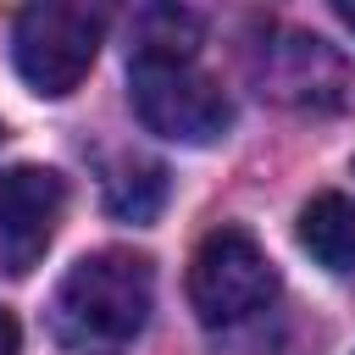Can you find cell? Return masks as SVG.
Returning a JSON list of instances; mask_svg holds the SVG:
<instances>
[{
	"instance_id": "cell-4",
	"label": "cell",
	"mask_w": 355,
	"mask_h": 355,
	"mask_svg": "<svg viewBox=\"0 0 355 355\" xmlns=\"http://www.w3.org/2000/svg\"><path fill=\"white\" fill-rule=\"evenodd\" d=\"M100 39H105V11L72 6V0H39L17 17L11 55H17V72L33 94L61 100L89 78Z\"/></svg>"
},
{
	"instance_id": "cell-5",
	"label": "cell",
	"mask_w": 355,
	"mask_h": 355,
	"mask_svg": "<svg viewBox=\"0 0 355 355\" xmlns=\"http://www.w3.org/2000/svg\"><path fill=\"white\" fill-rule=\"evenodd\" d=\"M277 300V266L244 227H216L189 261V305L205 327H233Z\"/></svg>"
},
{
	"instance_id": "cell-11",
	"label": "cell",
	"mask_w": 355,
	"mask_h": 355,
	"mask_svg": "<svg viewBox=\"0 0 355 355\" xmlns=\"http://www.w3.org/2000/svg\"><path fill=\"white\" fill-rule=\"evenodd\" d=\"M0 139H6V128H0Z\"/></svg>"
},
{
	"instance_id": "cell-9",
	"label": "cell",
	"mask_w": 355,
	"mask_h": 355,
	"mask_svg": "<svg viewBox=\"0 0 355 355\" xmlns=\"http://www.w3.org/2000/svg\"><path fill=\"white\" fill-rule=\"evenodd\" d=\"M22 349V327H17V316L0 305V355H17Z\"/></svg>"
},
{
	"instance_id": "cell-6",
	"label": "cell",
	"mask_w": 355,
	"mask_h": 355,
	"mask_svg": "<svg viewBox=\"0 0 355 355\" xmlns=\"http://www.w3.org/2000/svg\"><path fill=\"white\" fill-rule=\"evenodd\" d=\"M67 211V178L50 166H11L0 172V261L6 272H33L55 239Z\"/></svg>"
},
{
	"instance_id": "cell-2",
	"label": "cell",
	"mask_w": 355,
	"mask_h": 355,
	"mask_svg": "<svg viewBox=\"0 0 355 355\" xmlns=\"http://www.w3.org/2000/svg\"><path fill=\"white\" fill-rule=\"evenodd\" d=\"M128 94L133 111L150 133L172 139V144H211L227 133L233 105L216 89V78L194 61V50H161V44H139L133 67H128Z\"/></svg>"
},
{
	"instance_id": "cell-1",
	"label": "cell",
	"mask_w": 355,
	"mask_h": 355,
	"mask_svg": "<svg viewBox=\"0 0 355 355\" xmlns=\"http://www.w3.org/2000/svg\"><path fill=\"white\" fill-rule=\"evenodd\" d=\"M155 305V272L133 250H94L72 261V272L55 288L50 327L67 349H111L128 344Z\"/></svg>"
},
{
	"instance_id": "cell-10",
	"label": "cell",
	"mask_w": 355,
	"mask_h": 355,
	"mask_svg": "<svg viewBox=\"0 0 355 355\" xmlns=\"http://www.w3.org/2000/svg\"><path fill=\"white\" fill-rule=\"evenodd\" d=\"M333 17H338L349 33H355V0H333Z\"/></svg>"
},
{
	"instance_id": "cell-3",
	"label": "cell",
	"mask_w": 355,
	"mask_h": 355,
	"mask_svg": "<svg viewBox=\"0 0 355 355\" xmlns=\"http://www.w3.org/2000/svg\"><path fill=\"white\" fill-rule=\"evenodd\" d=\"M250 78L266 100L288 105V111H349L355 105V67L344 61V50H333L327 39L305 33V28H266L250 44Z\"/></svg>"
},
{
	"instance_id": "cell-7",
	"label": "cell",
	"mask_w": 355,
	"mask_h": 355,
	"mask_svg": "<svg viewBox=\"0 0 355 355\" xmlns=\"http://www.w3.org/2000/svg\"><path fill=\"white\" fill-rule=\"evenodd\" d=\"M300 250L327 272H355V200L349 194H316L300 211Z\"/></svg>"
},
{
	"instance_id": "cell-8",
	"label": "cell",
	"mask_w": 355,
	"mask_h": 355,
	"mask_svg": "<svg viewBox=\"0 0 355 355\" xmlns=\"http://www.w3.org/2000/svg\"><path fill=\"white\" fill-rule=\"evenodd\" d=\"M161 205H166V166L144 155H122L105 172V211L116 222H155Z\"/></svg>"
}]
</instances>
